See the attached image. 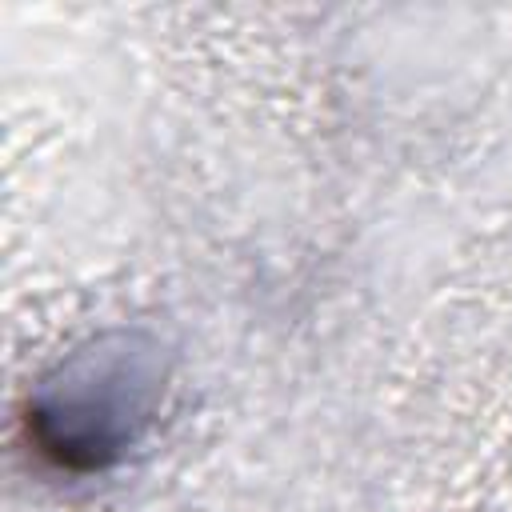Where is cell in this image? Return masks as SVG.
Listing matches in <instances>:
<instances>
[{
	"label": "cell",
	"mask_w": 512,
	"mask_h": 512,
	"mask_svg": "<svg viewBox=\"0 0 512 512\" xmlns=\"http://www.w3.org/2000/svg\"><path fill=\"white\" fill-rule=\"evenodd\" d=\"M156 376L144 372L132 356H96L80 368V376H68V388H52L36 408V440L44 452H52L60 464L76 468H100L112 460L124 444L136 440L140 424L152 412Z\"/></svg>",
	"instance_id": "obj_1"
}]
</instances>
